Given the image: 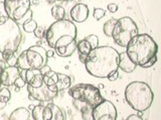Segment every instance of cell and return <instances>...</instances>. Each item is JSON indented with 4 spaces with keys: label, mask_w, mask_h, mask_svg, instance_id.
<instances>
[{
    "label": "cell",
    "mask_w": 161,
    "mask_h": 120,
    "mask_svg": "<svg viewBox=\"0 0 161 120\" xmlns=\"http://www.w3.org/2000/svg\"><path fill=\"white\" fill-rule=\"evenodd\" d=\"M87 41L89 42L90 44V46H91V49H95V48H97L99 47V38L97 35H95V34H91L89 35V36H87L85 38Z\"/></svg>",
    "instance_id": "d4e9b609"
},
{
    "label": "cell",
    "mask_w": 161,
    "mask_h": 120,
    "mask_svg": "<svg viewBox=\"0 0 161 120\" xmlns=\"http://www.w3.org/2000/svg\"><path fill=\"white\" fill-rule=\"evenodd\" d=\"M105 15H106V12H105L104 9H102V8H95L94 9L93 16H94L95 19L100 20V19H102Z\"/></svg>",
    "instance_id": "4316f807"
},
{
    "label": "cell",
    "mask_w": 161,
    "mask_h": 120,
    "mask_svg": "<svg viewBox=\"0 0 161 120\" xmlns=\"http://www.w3.org/2000/svg\"><path fill=\"white\" fill-rule=\"evenodd\" d=\"M47 1L49 4H54V3H55V1H57V0H47Z\"/></svg>",
    "instance_id": "f35d334b"
},
{
    "label": "cell",
    "mask_w": 161,
    "mask_h": 120,
    "mask_svg": "<svg viewBox=\"0 0 161 120\" xmlns=\"http://www.w3.org/2000/svg\"><path fill=\"white\" fill-rule=\"evenodd\" d=\"M79 58H80V62L85 63L86 58H87V55H85V54H80V53H79Z\"/></svg>",
    "instance_id": "e575fe53"
},
{
    "label": "cell",
    "mask_w": 161,
    "mask_h": 120,
    "mask_svg": "<svg viewBox=\"0 0 161 120\" xmlns=\"http://www.w3.org/2000/svg\"><path fill=\"white\" fill-rule=\"evenodd\" d=\"M34 107H35V105H33V104H30L29 106H28V110H29V111H30V110H31V111H32Z\"/></svg>",
    "instance_id": "74e56055"
},
{
    "label": "cell",
    "mask_w": 161,
    "mask_h": 120,
    "mask_svg": "<svg viewBox=\"0 0 161 120\" xmlns=\"http://www.w3.org/2000/svg\"><path fill=\"white\" fill-rule=\"evenodd\" d=\"M0 85H1V84H0Z\"/></svg>",
    "instance_id": "7bdbcfd3"
},
{
    "label": "cell",
    "mask_w": 161,
    "mask_h": 120,
    "mask_svg": "<svg viewBox=\"0 0 161 120\" xmlns=\"http://www.w3.org/2000/svg\"><path fill=\"white\" fill-rule=\"evenodd\" d=\"M91 116L92 120H116L117 109L112 102L105 99L103 102L93 108Z\"/></svg>",
    "instance_id": "30bf717a"
},
{
    "label": "cell",
    "mask_w": 161,
    "mask_h": 120,
    "mask_svg": "<svg viewBox=\"0 0 161 120\" xmlns=\"http://www.w3.org/2000/svg\"><path fill=\"white\" fill-rule=\"evenodd\" d=\"M89 13H90V10L87 5L83 3H79V4H75V6L70 9L69 16L72 18L73 21L80 23L88 19Z\"/></svg>",
    "instance_id": "9a60e30c"
},
{
    "label": "cell",
    "mask_w": 161,
    "mask_h": 120,
    "mask_svg": "<svg viewBox=\"0 0 161 120\" xmlns=\"http://www.w3.org/2000/svg\"><path fill=\"white\" fill-rule=\"evenodd\" d=\"M29 110L24 107H19L11 112V114L9 115L8 120H29Z\"/></svg>",
    "instance_id": "d6986e66"
},
{
    "label": "cell",
    "mask_w": 161,
    "mask_h": 120,
    "mask_svg": "<svg viewBox=\"0 0 161 120\" xmlns=\"http://www.w3.org/2000/svg\"><path fill=\"white\" fill-rule=\"evenodd\" d=\"M34 33V36L35 37H37V38H42L45 36V31H44V29L42 27H36V29L33 31Z\"/></svg>",
    "instance_id": "83f0119b"
},
{
    "label": "cell",
    "mask_w": 161,
    "mask_h": 120,
    "mask_svg": "<svg viewBox=\"0 0 161 120\" xmlns=\"http://www.w3.org/2000/svg\"><path fill=\"white\" fill-rule=\"evenodd\" d=\"M77 50V41H73L72 43H69L64 46L54 49V53H57L58 56L60 57H69L75 53V51Z\"/></svg>",
    "instance_id": "ac0fdd59"
},
{
    "label": "cell",
    "mask_w": 161,
    "mask_h": 120,
    "mask_svg": "<svg viewBox=\"0 0 161 120\" xmlns=\"http://www.w3.org/2000/svg\"><path fill=\"white\" fill-rule=\"evenodd\" d=\"M119 52L111 46L97 47L87 55L85 66L89 74L97 78H107L118 70Z\"/></svg>",
    "instance_id": "6da1fadb"
},
{
    "label": "cell",
    "mask_w": 161,
    "mask_h": 120,
    "mask_svg": "<svg viewBox=\"0 0 161 120\" xmlns=\"http://www.w3.org/2000/svg\"><path fill=\"white\" fill-rule=\"evenodd\" d=\"M126 120H143V119H142V117L139 116L137 114H131L126 118Z\"/></svg>",
    "instance_id": "d6a6232c"
},
{
    "label": "cell",
    "mask_w": 161,
    "mask_h": 120,
    "mask_svg": "<svg viewBox=\"0 0 161 120\" xmlns=\"http://www.w3.org/2000/svg\"><path fill=\"white\" fill-rule=\"evenodd\" d=\"M138 32V26L130 17H122L117 19L112 36L114 42L121 47H126L130 42V40L136 36Z\"/></svg>",
    "instance_id": "52a82bcc"
},
{
    "label": "cell",
    "mask_w": 161,
    "mask_h": 120,
    "mask_svg": "<svg viewBox=\"0 0 161 120\" xmlns=\"http://www.w3.org/2000/svg\"><path fill=\"white\" fill-rule=\"evenodd\" d=\"M125 99L131 108L138 112H143L151 106L154 94L147 83L133 81L125 88Z\"/></svg>",
    "instance_id": "277c9868"
},
{
    "label": "cell",
    "mask_w": 161,
    "mask_h": 120,
    "mask_svg": "<svg viewBox=\"0 0 161 120\" xmlns=\"http://www.w3.org/2000/svg\"><path fill=\"white\" fill-rule=\"evenodd\" d=\"M64 36H70L77 38V27L73 21L67 19L57 20L45 31V39L50 47L53 48L55 42L59 38Z\"/></svg>",
    "instance_id": "ba28073f"
},
{
    "label": "cell",
    "mask_w": 161,
    "mask_h": 120,
    "mask_svg": "<svg viewBox=\"0 0 161 120\" xmlns=\"http://www.w3.org/2000/svg\"><path fill=\"white\" fill-rule=\"evenodd\" d=\"M126 48V53L137 66H142L157 55L158 51V45L148 34H137L130 40Z\"/></svg>",
    "instance_id": "7a4b0ae2"
},
{
    "label": "cell",
    "mask_w": 161,
    "mask_h": 120,
    "mask_svg": "<svg viewBox=\"0 0 161 120\" xmlns=\"http://www.w3.org/2000/svg\"><path fill=\"white\" fill-rule=\"evenodd\" d=\"M52 15L57 20L64 19V15H65L64 8L63 6H60V5H54L52 8Z\"/></svg>",
    "instance_id": "44dd1931"
},
{
    "label": "cell",
    "mask_w": 161,
    "mask_h": 120,
    "mask_svg": "<svg viewBox=\"0 0 161 120\" xmlns=\"http://www.w3.org/2000/svg\"><path fill=\"white\" fill-rule=\"evenodd\" d=\"M77 49L80 54H85V55H88L91 52V50H92L89 42L86 39L80 40L79 42H77Z\"/></svg>",
    "instance_id": "ffe728a7"
},
{
    "label": "cell",
    "mask_w": 161,
    "mask_h": 120,
    "mask_svg": "<svg viewBox=\"0 0 161 120\" xmlns=\"http://www.w3.org/2000/svg\"><path fill=\"white\" fill-rule=\"evenodd\" d=\"M36 27H37V23L33 19H30V20H28V21H26L25 23L22 24L23 30L27 33H32L34 30L36 29Z\"/></svg>",
    "instance_id": "603a6c76"
},
{
    "label": "cell",
    "mask_w": 161,
    "mask_h": 120,
    "mask_svg": "<svg viewBox=\"0 0 161 120\" xmlns=\"http://www.w3.org/2000/svg\"><path fill=\"white\" fill-rule=\"evenodd\" d=\"M6 105H7V103H5V102H2V101H0V110L4 109L5 107H6Z\"/></svg>",
    "instance_id": "8d00e7d4"
},
{
    "label": "cell",
    "mask_w": 161,
    "mask_h": 120,
    "mask_svg": "<svg viewBox=\"0 0 161 120\" xmlns=\"http://www.w3.org/2000/svg\"><path fill=\"white\" fill-rule=\"evenodd\" d=\"M54 50H48V51H47V58L49 57H53L54 56Z\"/></svg>",
    "instance_id": "d590c367"
},
{
    "label": "cell",
    "mask_w": 161,
    "mask_h": 120,
    "mask_svg": "<svg viewBox=\"0 0 161 120\" xmlns=\"http://www.w3.org/2000/svg\"><path fill=\"white\" fill-rule=\"evenodd\" d=\"M48 75L53 77V79L54 80L55 83V87H57L58 92L63 91L64 89H68L70 87V84H72V80H70V77L68 76V75L63 74V73H58L55 71H53L52 69L48 70L47 72Z\"/></svg>",
    "instance_id": "2e32d148"
},
{
    "label": "cell",
    "mask_w": 161,
    "mask_h": 120,
    "mask_svg": "<svg viewBox=\"0 0 161 120\" xmlns=\"http://www.w3.org/2000/svg\"><path fill=\"white\" fill-rule=\"evenodd\" d=\"M116 22H117V19H110L108 20L107 22L104 24V27H103V32L106 36L108 37H111L112 36V32H113V29H114V26Z\"/></svg>",
    "instance_id": "7402d4cb"
},
{
    "label": "cell",
    "mask_w": 161,
    "mask_h": 120,
    "mask_svg": "<svg viewBox=\"0 0 161 120\" xmlns=\"http://www.w3.org/2000/svg\"><path fill=\"white\" fill-rule=\"evenodd\" d=\"M108 10H109L110 12H112V13L117 12L118 5L116 4V3H110V4H108Z\"/></svg>",
    "instance_id": "1f68e13d"
},
{
    "label": "cell",
    "mask_w": 161,
    "mask_h": 120,
    "mask_svg": "<svg viewBox=\"0 0 161 120\" xmlns=\"http://www.w3.org/2000/svg\"><path fill=\"white\" fill-rule=\"evenodd\" d=\"M20 69L16 66H8L4 68L2 71H0V84L3 86H12L14 82L16 81V79L19 77Z\"/></svg>",
    "instance_id": "7c38bea8"
},
{
    "label": "cell",
    "mask_w": 161,
    "mask_h": 120,
    "mask_svg": "<svg viewBox=\"0 0 161 120\" xmlns=\"http://www.w3.org/2000/svg\"><path fill=\"white\" fill-rule=\"evenodd\" d=\"M107 78H108L109 81H115V80H117L119 78V72H118V70H116V71L112 72Z\"/></svg>",
    "instance_id": "4dcf8cb0"
},
{
    "label": "cell",
    "mask_w": 161,
    "mask_h": 120,
    "mask_svg": "<svg viewBox=\"0 0 161 120\" xmlns=\"http://www.w3.org/2000/svg\"><path fill=\"white\" fill-rule=\"evenodd\" d=\"M69 94L77 102L85 104V106L80 110L83 114L84 119H86L88 115L91 116L93 108L105 100L100 92V89L88 83H80L74 85L73 87H69Z\"/></svg>",
    "instance_id": "3957f363"
},
{
    "label": "cell",
    "mask_w": 161,
    "mask_h": 120,
    "mask_svg": "<svg viewBox=\"0 0 161 120\" xmlns=\"http://www.w3.org/2000/svg\"><path fill=\"white\" fill-rule=\"evenodd\" d=\"M24 81L26 85L32 88H38L43 84V75L40 69H27L25 70Z\"/></svg>",
    "instance_id": "5bb4252c"
},
{
    "label": "cell",
    "mask_w": 161,
    "mask_h": 120,
    "mask_svg": "<svg viewBox=\"0 0 161 120\" xmlns=\"http://www.w3.org/2000/svg\"><path fill=\"white\" fill-rule=\"evenodd\" d=\"M7 19H8V15L6 13V10H5L4 3L2 1H0V25L6 22Z\"/></svg>",
    "instance_id": "484cf974"
},
{
    "label": "cell",
    "mask_w": 161,
    "mask_h": 120,
    "mask_svg": "<svg viewBox=\"0 0 161 120\" xmlns=\"http://www.w3.org/2000/svg\"><path fill=\"white\" fill-rule=\"evenodd\" d=\"M59 1H69V0H59Z\"/></svg>",
    "instance_id": "b9f144b4"
},
{
    "label": "cell",
    "mask_w": 161,
    "mask_h": 120,
    "mask_svg": "<svg viewBox=\"0 0 161 120\" xmlns=\"http://www.w3.org/2000/svg\"><path fill=\"white\" fill-rule=\"evenodd\" d=\"M8 66V64L6 61H4L3 59H0V71H2L4 68H6Z\"/></svg>",
    "instance_id": "836d02e7"
},
{
    "label": "cell",
    "mask_w": 161,
    "mask_h": 120,
    "mask_svg": "<svg viewBox=\"0 0 161 120\" xmlns=\"http://www.w3.org/2000/svg\"><path fill=\"white\" fill-rule=\"evenodd\" d=\"M22 32L19 25L8 18L6 22L0 25V52L10 50L16 52L22 42Z\"/></svg>",
    "instance_id": "5b68a950"
},
{
    "label": "cell",
    "mask_w": 161,
    "mask_h": 120,
    "mask_svg": "<svg viewBox=\"0 0 161 120\" xmlns=\"http://www.w3.org/2000/svg\"><path fill=\"white\" fill-rule=\"evenodd\" d=\"M14 90H15V92H19L20 88H19V87H15V88H14Z\"/></svg>",
    "instance_id": "ab89813d"
},
{
    "label": "cell",
    "mask_w": 161,
    "mask_h": 120,
    "mask_svg": "<svg viewBox=\"0 0 161 120\" xmlns=\"http://www.w3.org/2000/svg\"><path fill=\"white\" fill-rule=\"evenodd\" d=\"M13 85H15V87H19V88H22V87H24L25 85H26V83H25V81L24 80L21 78V77H18L17 79H16V81L14 82V84Z\"/></svg>",
    "instance_id": "f546056e"
},
{
    "label": "cell",
    "mask_w": 161,
    "mask_h": 120,
    "mask_svg": "<svg viewBox=\"0 0 161 120\" xmlns=\"http://www.w3.org/2000/svg\"><path fill=\"white\" fill-rule=\"evenodd\" d=\"M156 61H157V55H155V56H153L150 60H148V61L146 62L145 64H143L141 67H142V68H149V67H151V66H153V65L156 63Z\"/></svg>",
    "instance_id": "f1b7e54d"
},
{
    "label": "cell",
    "mask_w": 161,
    "mask_h": 120,
    "mask_svg": "<svg viewBox=\"0 0 161 120\" xmlns=\"http://www.w3.org/2000/svg\"><path fill=\"white\" fill-rule=\"evenodd\" d=\"M27 91L29 93L28 98L30 100H36L39 102H49L58 95L57 92L49 90L44 83L38 88H32L27 85Z\"/></svg>",
    "instance_id": "8fae6325"
},
{
    "label": "cell",
    "mask_w": 161,
    "mask_h": 120,
    "mask_svg": "<svg viewBox=\"0 0 161 120\" xmlns=\"http://www.w3.org/2000/svg\"><path fill=\"white\" fill-rule=\"evenodd\" d=\"M118 68H120L122 71H124L126 73H131V72H133L136 68H137V65H136L132 61V60L129 58V56L125 51V52H122V53H119Z\"/></svg>",
    "instance_id": "e0dca14e"
},
{
    "label": "cell",
    "mask_w": 161,
    "mask_h": 120,
    "mask_svg": "<svg viewBox=\"0 0 161 120\" xmlns=\"http://www.w3.org/2000/svg\"><path fill=\"white\" fill-rule=\"evenodd\" d=\"M47 50L40 45H33L24 50L16 59V66L21 70L42 69L47 63Z\"/></svg>",
    "instance_id": "8992f818"
},
{
    "label": "cell",
    "mask_w": 161,
    "mask_h": 120,
    "mask_svg": "<svg viewBox=\"0 0 161 120\" xmlns=\"http://www.w3.org/2000/svg\"><path fill=\"white\" fill-rule=\"evenodd\" d=\"M98 88H99V89H102V88H104V85H103V84H100Z\"/></svg>",
    "instance_id": "60d3db41"
},
{
    "label": "cell",
    "mask_w": 161,
    "mask_h": 120,
    "mask_svg": "<svg viewBox=\"0 0 161 120\" xmlns=\"http://www.w3.org/2000/svg\"><path fill=\"white\" fill-rule=\"evenodd\" d=\"M4 7L8 18L12 19L18 25L32 19V11L30 10V0H4Z\"/></svg>",
    "instance_id": "9c48e42d"
},
{
    "label": "cell",
    "mask_w": 161,
    "mask_h": 120,
    "mask_svg": "<svg viewBox=\"0 0 161 120\" xmlns=\"http://www.w3.org/2000/svg\"><path fill=\"white\" fill-rule=\"evenodd\" d=\"M10 98H11V92H10V90L6 87L0 88V101L8 103Z\"/></svg>",
    "instance_id": "cb8c5ba5"
},
{
    "label": "cell",
    "mask_w": 161,
    "mask_h": 120,
    "mask_svg": "<svg viewBox=\"0 0 161 120\" xmlns=\"http://www.w3.org/2000/svg\"><path fill=\"white\" fill-rule=\"evenodd\" d=\"M42 120H65V116L58 106L53 103H48L43 106Z\"/></svg>",
    "instance_id": "4fadbf2b"
}]
</instances>
